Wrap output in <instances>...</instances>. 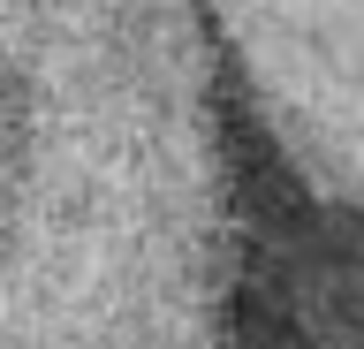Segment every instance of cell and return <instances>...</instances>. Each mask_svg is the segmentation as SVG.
Masks as SVG:
<instances>
[{"label": "cell", "mask_w": 364, "mask_h": 349, "mask_svg": "<svg viewBox=\"0 0 364 349\" xmlns=\"http://www.w3.org/2000/svg\"><path fill=\"white\" fill-rule=\"evenodd\" d=\"M220 92L250 274L289 349H364V0H182Z\"/></svg>", "instance_id": "2"}, {"label": "cell", "mask_w": 364, "mask_h": 349, "mask_svg": "<svg viewBox=\"0 0 364 349\" xmlns=\"http://www.w3.org/2000/svg\"><path fill=\"white\" fill-rule=\"evenodd\" d=\"M250 304L182 0H0V349H235Z\"/></svg>", "instance_id": "1"}]
</instances>
